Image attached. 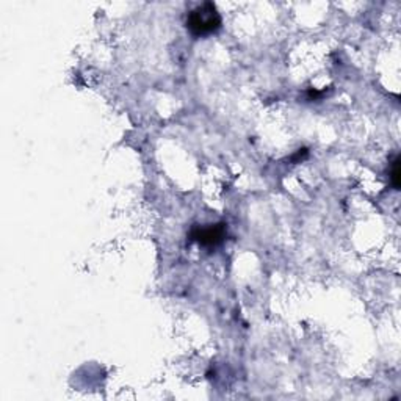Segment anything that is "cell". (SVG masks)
I'll return each mask as SVG.
<instances>
[{
	"mask_svg": "<svg viewBox=\"0 0 401 401\" xmlns=\"http://www.w3.org/2000/svg\"><path fill=\"white\" fill-rule=\"evenodd\" d=\"M392 184L395 189L400 187V159L397 157L395 161H393V166H392Z\"/></svg>",
	"mask_w": 401,
	"mask_h": 401,
	"instance_id": "3957f363",
	"label": "cell"
},
{
	"mask_svg": "<svg viewBox=\"0 0 401 401\" xmlns=\"http://www.w3.org/2000/svg\"><path fill=\"white\" fill-rule=\"evenodd\" d=\"M226 228L223 223L209 224L205 228H195L191 231V240L198 242L203 247H217L224 240Z\"/></svg>",
	"mask_w": 401,
	"mask_h": 401,
	"instance_id": "7a4b0ae2",
	"label": "cell"
},
{
	"mask_svg": "<svg viewBox=\"0 0 401 401\" xmlns=\"http://www.w3.org/2000/svg\"><path fill=\"white\" fill-rule=\"evenodd\" d=\"M221 27V16L212 2H204L187 15V29L195 36H205Z\"/></svg>",
	"mask_w": 401,
	"mask_h": 401,
	"instance_id": "6da1fadb",
	"label": "cell"
}]
</instances>
